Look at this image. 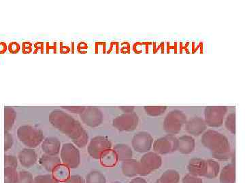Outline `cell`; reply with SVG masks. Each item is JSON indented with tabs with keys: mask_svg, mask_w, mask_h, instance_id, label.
<instances>
[{
	"mask_svg": "<svg viewBox=\"0 0 245 183\" xmlns=\"http://www.w3.org/2000/svg\"><path fill=\"white\" fill-rule=\"evenodd\" d=\"M49 122L53 126L72 140L76 146L82 148L89 141L87 132L80 123L61 110L56 109L49 115Z\"/></svg>",
	"mask_w": 245,
	"mask_h": 183,
	"instance_id": "obj_1",
	"label": "cell"
},
{
	"mask_svg": "<svg viewBox=\"0 0 245 183\" xmlns=\"http://www.w3.org/2000/svg\"><path fill=\"white\" fill-rule=\"evenodd\" d=\"M201 142L208 149L216 159L225 161L231 157V147L228 138L219 132L208 130L202 134Z\"/></svg>",
	"mask_w": 245,
	"mask_h": 183,
	"instance_id": "obj_2",
	"label": "cell"
},
{
	"mask_svg": "<svg viewBox=\"0 0 245 183\" xmlns=\"http://www.w3.org/2000/svg\"><path fill=\"white\" fill-rule=\"evenodd\" d=\"M187 169L192 176L214 179L220 172V164L213 159L192 158L188 163Z\"/></svg>",
	"mask_w": 245,
	"mask_h": 183,
	"instance_id": "obj_3",
	"label": "cell"
},
{
	"mask_svg": "<svg viewBox=\"0 0 245 183\" xmlns=\"http://www.w3.org/2000/svg\"><path fill=\"white\" fill-rule=\"evenodd\" d=\"M186 123V116L182 111H171L163 121V129L168 134L175 135L181 132L183 125Z\"/></svg>",
	"mask_w": 245,
	"mask_h": 183,
	"instance_id": "obj_4",
	"label": "cell"
},
{
	"mask_svg": "<svg viewBox=\"0 0 245 183\" xmlns=\"http://www.w3.org/2000/svg\"><path fill=\"white\" fill-rule=\"evenodd\" d=\"M19 140L26 146L36 147L44 139L43 132L39 129L30 126H22L17 131Z\"/></svg>",
	"mask_w": 245,
	"mask_h": 183,
	"instance_id": "obj_5",
	"label": "cell"
},
{
	"mask_svg": "<svg viewBox=\"0 0 245 183\" xmlns=\"http://www.w3.org/2000/svg\"><path fill=\"white\" fill-rule=\"evenodd\" d=\"M228 112L225 106H208L204 109V121L206 126L219 128L223 124Z\"/></svg>",
	"mask_w": 245,
	"mask_h": 183,
	"instance_id": "obj_6",
	"label": "cell"
},
{
	"mask_svg": "<svg viewBox=\"0 0 245 183\" xmlns=\"http://www.w3.org/2000/svg\"><path fill=\"white\" fill-rule=\"evenodd\" d=\"M178 138L174 135L167 134L157 138L152 144L154 152L159 155H167L177 151Z\"/></svg>",
	"mask_w": 245,
	"mask_h": 183,
	"instance_id": "obj_7",
	"label": "cell"
},
{
	"mask_svg": "<svg viewBox=\"0 0 245 183\" xmlns=\"http://www.w3.org/2000/svg\"><path fill=\"white\" fill-rule=\"evenodd\" d=\"M139 124V117L134 111L123 113L114 118L112 125L119 131L130 132L136 129Z\"/></svg>",
	"mask_w": 245,
	"mask_h": 183,
	"instance_id": "obj_8",
	"label": "cell"
},
{
	"mask_svg": "<svg viewBox=\"0 0 245 183\" xmlns=\"http://www.w3.org/2000/svg\"><path fill=\"white\" fill-rule=\"evenodd\" d=\"M112 148V143L110 140L103 136H97L92 138L88 146V152L91 157L100 159L101 156L106 151Z\"/></svg>",
	"mask_w": 245,
	"mask_h": 183,
	"instance_id": "obj_9",
	"label": "cell"
},
{
	"mask_svg": "<svg viewBox=\"0 0 245 183\" xmlns=\"http://www.w3.org/2000/svg\"><path fill=\"white\" fill-rule=\"evenodd\" d=\"M61 159L67 168H77L80 164V152L75 145L65 143L61 151Z\"/></svg>",
	"mask_w": 245,
	"mask_h": 183,
	"instance_id": "obj_10",
	"label": "cell"
},
{
	"mask_svg": "<svg viewBox=\"0 0 245 183\" xmlns=\"http://www.w3.org/2000/svg\"><path fill=\"white\" fill-rule=\"evenodd\" d=\"M153 138L150 133L142 131L136 133L132 140V145L134 149L138 153H147L152 148Z\"/></svg>",
	"mask_w": 245,
	"mask_h": 183,
	"instance_id": "obj_11",
	"label": "cell"
},
{
	"mask_svg": "<svg viewBox=\"0 0 245 183\" xmlns=\"http://www.w3.org/2000/svg\"><path fill=\"white\" fill-rule=\"evenodd\" d=\"M80 117L83 123L90 127L99 126L103 121L102 112L95 107H85Z\"/></svg>",
	"mask_w": 245,
	"mask_h": 183,
	"instance_id": "obj_12",
	"label": "cell"
},
{
	"mask_svg": "<svg viewBox=\"0 0 245 183\" xmlns=\"http://www.w3.org/2000/svg\"><path fill=\"white\" fill-rule=\"evenodd\" d=\"M140 162L148 175L159 169L162 165V158L154 151H149L142 156Z\"/></svg>",
	"mask_w": 245,
	"mask_h": 183,
	"instance_id": "obj_13",
	"label": "cell"
},
{
	"mask_svg": "<svg viewBox=\"0 0 245 183\" xmlns=\"http://www.w3.org/2000/svg\"><path fill=\"white\" fill-rule=\"evenodd\" d=\"M122 172L127 177H134L136 176H147L145 169L141 166L140 161L130 159L123 162L121 164Z\"/></svg>",
	"mask_w": 245,
	"mask_h": 183,
	"instance_id": "obj_14",
	"label": "cell"
},
{
	"mask_svg": "<svg viewBox=\"0 0 245 183\" xmlns=\"http://www.w3.org/2000/svg\"><path fill=\"white\" fill-rule=\"evenodd\" d=\"M207 126L203 118L194 117L186 123V130L191 136L198 137L206 131Z\"/></svg>",
	"mask_w": 245,
	"mask_h": 183,
	"instance_id": "obj_15",
	"label": "cell"
},
{
	"mask_svg": "<svg viewBox=\"0 0 245 183\" xmlns=\"http://www.w3.org/2000/svg\"><path fill=\"white\" fill-rule=\"evenodd\" d=\"M195 148V140L191 135H183L178 138L177 151L182 154H190Z\"/></svg>",
	"mask_w": 245,
	"mask_h": 183,
	"instance_id": "obj_16",
	"label": "cell"
},
{
	"mask_svg": "<svg viewBox=\"0 0 245 183\" xmlns=\"http://www.w3.org/2000/svg\"><path fill=\"white\" fill-rule=\"evenodd\" d=\"M61 142L57 138L48 137L42 144V149L46 155H56L59 153Z\"/></svg>",
	"mask_w": 245,
	"mask_h": 183,
	"instance_id": "obj_17",
	"label": "cell"
},
{
	"mask_svg": "<svg viewBox=\"0 0 245 183\" xmlns=\"http://www.w3.org/2000/svg\"><path fill=\"white\" fill-rule=\"evenodd\" d=\"M220 183H235L236 166L235 163L227 164L221 169L219 176Z\"/></svg>",
	"mask_w": 245,
	"mask_h": 183,
	"instance_id": "obj_18",
	"label": "cell"
},
{
	"mask_svg": "<svg viewBox=\"0 0 245 183\" xmlns=\"http://www.w3.org/2000/svg\"><path fill=\"white\" fill-rule=\"evenodd\" d=\"M19 159L22 166L25 168H30L36 162L38 157L34 150L25 149L19 153Z\"/></svg>",
	"mask_w": 245,
	"mask_h": 183,
	"instance_id": "obj_19",
	"label": "cell"
},
{
	"mask_svg": "<svg viewBox=\"0 0 245 183\" xmlns=\"http://www.w3.org/2000/svg\"><path fill=\"white\" fill-rule=\"evenodd\" d=\"M39 162L43 168L49 172H53L61 165L60 158L56 155H42L40 157Z\"/></svg>",
	"mask_w": 245,
	"mask_h": 183,
	"instance_id": "obj_20",
	"label": "cell"
},
{
	"mask_svg": "<svg viewBox=\"0 0 245 183\" xmlns=\"http://www.w3.org/2000/svg\"><path fill=\"white\" fill-rule=\"evenodd\" d=\"M113 150L116 153L118 160L121 162L132 159L133 152L131 147L125 144H117L114 147Z\"/></svg>",
	"mask_w": 245,
	"mask_h": 183,
	"instance_id": "obj_21",
	"label": "cell"
},
{
	"mask_svg": "<svg viewBox=\"0 0 245 183\" xmlns=\"http://www.w3.org/2000/svg\"><path fill=\"white\" fill-rule=\"evenodd\" d=\"M179 173L175 169H170L164 172L161 177L155 183H179L180 180Z\"/></svg>",
	"mask_w": 245,
	"mask_h": 183,
	"instance_id": "obj_22",
	"label": "cell"
},
{
	"mask_svg": "<svg viewBox=\"0 0 245 183\" xmlns=\"http://www.w3.org/2000/svg\"><path fill=\"white\" fill-rule=\"evenodd\" d=\"M100 162L102 166L112 167L115 166L118 162V157L113 149H110L103 154L100 157Z\"/></svg>",
	"mask_w": 245,
	"mask_h": 183,
	"instance_id": "obj_23",
	"label": "cell"
},
{
	"mask_svg": "<svg viewBox=\"0 0 245 183\" xmlns=\"http://www.w3.org/2000/svg\"><path fill=\"white\" fill-rule=\"evenodd\" d=\"M16 117L14 110L10 107H5V130H9L12 128Z\"/></svg>",
	"mask_w": 245,
	"mask_h": 183,
	"instance_id": "obj_24",
	"label": "cell"
},
{
	"mask_svg": "<svg viewBox=\"0 0 245 183\" xmlns=\"http://www.w3.org/2000/svg\"><path fill=\"white\" fill-rule=\"evenodd\" d=\"M105 176L100 172L93 171L90 172L86 177V183H106Z\"/></svg>",
	"mask_w": 245,
	"mask_h": 183,
	"instance_id": "obj_25",
	"label": "cell"
},
{
	"mask_svg": "<svg viewBox=\"0 0 245 183\" xmlns=\"http://www.w3.org/2000/svg\"><path fill=\"white\" fill-rule=\"evenodd\" d=\"M146 113L152 117H157L163 115L166 112V106H145L144 107Z\"/></svg>",
	"mask_w": 245,
	"mask_h": 183,
	"instance_id": "obj_26",
	"label": "cell"
},
{
	"mask_svg": "<svg viewBox=\"0 0 245 183\" xmlns=\"http://www.w3.org/2000/svg\"><path fill=\"white\" fill-rule=\"evenodd\" d=\"M225 126L228 131L231 134H236V114L235 113H231L225 118Z\"/></svg>",
	"mask_w": 245,
	"mask_h": 183,
	"instance_id": "obj_27",
	"label": "cell"
},
{
	"mask_svg": "<svg viewBox=\"0 0 245 183\" xmlns=\"http://www.w3.org/2000/svg\"><path fill=\"white\" fill-rule=\"evenodd\" d=\"M33 183H58V182L52 176L42 175L36 176Z\"/></svg>",
	"mask_w": 245,
	"mask_h": 183,
	"instance_id": "obj_28",
	"label": "cell"
},
{
	"mask_svg": "<svg viewBox=\"0 0 245 183\" xmlns=\"http://www.w3.org/2000/svg\"><path fill=\"white\" fill-rule=\"evenodd\" d=\"M183 183H203L202 178L187 174L183 178Z\"/></svg>",
	"mask_w": 245,
	"mask_h": 183,
	"instance_id": "obj_29",
	"label": "cell"
},
{
	"mask_svg": "<svg viewBox=\"0 0 245 183\" xmlns=\"http://www.w3.org/2000/svg\"><path fill=\"white\" fill-rule=\"evenodd\" d=\"M62 108L65 109L67 111H71L74 113L80 114L85 110V107H62Z\"/></svg>",
	"mask_w": 245,
	"mask_h": 183,
	"instance_id": "obj_30",
	"label": "cell"
},
{
	"mask_svg": "<svg viewBox=\"0 0 245 183\" xmlns=\"http://www.w3.org/2000/svg\"><path fill=\"white\" fill-rule=\"evenodd\" d=\"M8 50L9 52L12 54H16L18 53L20 50V45L16 41H12L11 43L9 44L8 45Z\"/></svg>",
	"mask_w": 245,
	"mask_h": 183,
	"instance_id": "obj_31",
	"label": "cell"
},
{
	"mask_svg": "<svg viewBox=\"0 0 245 183\" xmlns=\"http://www.w3.org/2000/svg\"><path fill=\"white\" fill-rule=\"evenodd\" d=\"M65 183H85L84 180L80 176H72L69 178H67Z\"/></svg>",
	"mask_w": 245,
	"mask_h": 183,
	"instance_id": "obj_32",
	"label": "cell"
},
{
	"mask_svg": "<svg viewBox=\"0 0 245 183\" xmlns=\"http://www.w3.org/2000/svg\"><path fill=\"white\" fill-rule=\"evenodd\" d=\"M12 138L10 134L5 132V150H7L9 147H12Z\"/></svg>",
	"mask_w": 245,
	"mask_h": 183,
	"instance_id": "obj_33",
	"label": "cell"
},
{
	"mask_svg": "<svg viewBox=\"0 0 245 183\" xmlns=\"http://www.w3.org/2000/svg\"><path fill=\"white\" fill-rule=\"evenodd\" d=\"M22 52L24 54L31 52V44L29 42H24L22 44Z\"/></svg>",
	"mask_w": 245,
	"mask_h": 183,
	"instance_id": "obj_34",
	"label": "cell"
},
{
	"mask_svg": "<svg viewBox=\"0 0 245 183\" xmlns=\"http://www.w3.org/2000/svg\"><path fill=\"white\" fill-rule=\"evenodd\" d=\"M119 109L124 113L133 112L134 110V107H119Z\"/></svg>",
	"mask_w": 245,
	"mask_h": 183,
	"instance_id": "obj_35",
	"label": "cell"
},
{
	"mask_svg": "<svg viewBox=\"0 0 245 183\" xmlns=\"http://www.w3.org/2000/svg\"><path fill=\"white\" fill-rule=\"evenodd\" d=\"M129 183H148V182L145 179H144L142 177H136L131 180Z\"/></svg>",
	"mask_w": 245,
	"mask_h": 183,
	"instance_id": "obj_36",
	"label": "cell"
},
{
	"mask_svg": "<svg viewBox=\"0 0 245 183\" xmlns=\"http://www.w3.org/2000/svg\"><path fill=\"white\" fill-rule=\"evenodd\" d=\"M7 45L5 42H0V54H4L7 50Z\"/></svg>",
	"mask_w": 245,
	"mask_h": 183,
	"instance_id": "obj_37",
	"label": "cell"
},
{
	"mask_svg": "<svg viewBox=\"0 0 245 183\" xmlns=\"http://www.w3.org/2000/svg\"><path fill=\"white\" fill-rule=\"evenodd\" d=\"M111 183H122V182H111Z\"/></svg>",
	"mask_w": 245,
	"mask_h": 183,
	"instance_id": "obj_38",
	"label": "cell"
}]
</instances>
